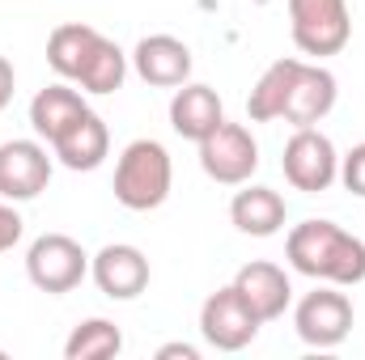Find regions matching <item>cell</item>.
Masks as SVG:
<instances>
[{
	"mask_svg": "<svg viewBox=\"0 0 365 360\" xmlns=\"http://www.w3.org/2000/svg\"><path fill=\"white\" fill-rule=\"evenodd\" d=\"M26 275H30V284L38 292L64 297V292L81 288V280L90 275V255L68 233H43L26 250Z\"/></svg>",
	"mask_w": 365,
	"mask_h": 360,
	"instance_id": "4",
	"label": "cell"
},
{
	"mask_svg": "<svg viewBox=\"0 0 365 360\" xmlns=\"http://www.w3.org/2000/svg\"><path fill=\"white\" fill-rule=\"evenodd\" d=\"M175 162L162 140H132L115 162V199L128 212H153L170 199Z\"/></svg>",
	"mask_w": 365,
	"mask_h": 360,
	"instance_id": "2",
	"label": "cell"
},
{
	"mask_svg": "<svg viewBox=\"0 0 365 360\" xmlns=\"http://www.w3.org/2000/svg\"><path fill=\"white\" fill-rule=\"evenodd\" d=\"M284 259L297 275L319 284L353 288L365 280V242L357 233L340 229L336 221H302L284 238Z\"/></svg>",
	"mask_w": 365,
	"mask_h": 360,
	"instance_id": "1",
	"label": "cell"
},
{
	"mask_svg": "<svg viewBox=\"0 0 365 360\" xmlns=\"http://www.w3.org/2000/svg\"><path fill=\"white\" fill-rule=\"evenodd\" d=\"M110 153V132L102 123V115L86 110L60 140H51V157L64 166V170H77V174H90L106 162Z\"/></svg>",
	"mask_w": 365,
	"mask_h": 360,
	"instance_id": "15",
	"label": "cell"
},
{
	"mask_svg": "<svg viewBox=\"0 0 365 360\" xmlns=\"http://www.w3.org/2000/svg\"><path fill=\"white\" fill-rule=\"evenodd\" d=\"M340 182H344V191H353V195L365 199V144H353L340 157Z\"/></svg>",
	"mask_w": 365,
	"mask_h": 360,
	"instance_id": "22",
	"label": "cell"
},
{
	"mask_svg": "<svg viewBox=\"0 0 365 360\" xmlns=\"http://www.w3.org/2000/svg\"><path fill=\"white\" fill-rule=\"evenodd\" d=\"M336 97H340L336 73H331V68H323V64L302 60V64H297V73H293V85H289V97H284L280 119H284V123H293V127H314L319 119H327V115H331Z\"/></svg>",
	"mask_w": 365,
	"mask_h": 360,
	"instance_id": "12",
	"label": "cell"
},
{
	"mask_svg": "<svg viewBox=\"0 0 365 360\" xmlns=\"http://www.w3.org/2000/svg\"><path fill=\"white\" fill-rule=\"evenodd\" d=\"M259 327H264L259 314L242 301V292H238L234 284L217 288V292L200 305V335H204V344L217 348V352H242V348H251L255 335H259Z\"/></svg>",
	"mask_w": 365,
	"mask_h": 360,
	"instance_id": "7",
	"label": "cell"
},
{
	"mask_svg": "<svg viewBox=\"0 0 365 360\" xmlns=\"http://www.w3.org/2000/svg\"><path fill=\"white\" fill-rule=\"evenodd\" d=\"M86 110H90V106H86L81 90H73L68 81H60V85H47V90H38L30 97V127H34L38 140L51 144V140H60Z\"/></svg>",
	"mask_w": 365,
	"mask_h": 360,
	"instance_id": "18",
	"label": "cell"
},
{
	"mask_svg": "<svg viewBox=\"0 0 365 360\" xmlns=\"http://www.w3.org/2000/svg\"><path fill=\"white\" fill-rule=\"evenodd\" d=\"M51 182V157L43 140H4L0 144V199L30 203Z\"/></svg>",
	"mask_w": 365,
	"mask_h": 360,
	"instance_id": "9",
	"label": "cell"
},
{
	"mask_svg": "<svg viewBox=\"0 0 365 360\" xmlns=\"http://www.w3.org/2000/svg\"><path fill=\"white\" fill-rule=\"evenodd\" d=\"M280 170L293 191L302 195H323L331 182H340V153L331 144V136H323L319 127H297L284 144Z\"/></svg>",
	"mask_w": 365,
	"mask_h": 360,
	"instance_id": "6",
	"label": "cell"
},
{
	"mask_svg": "<svg viewBox=\"0 0 365 360\" xmlns=\"http://www.w3.org/2000/svg\"><path fill=\"white\" fill-rule=\"evenodd\" d=\"M13 93H17V73H13V64L0 55V110L13 102Z\"/></svg>",
	"mask_w": 365,
	"mask_h": 360,
	"instance_id": "24",
	"label": "cell"
},
{
	"mask_svg": "<svg viewBox=\"0 0 365 360\" xmlns=\"http://www.w3.org/2000/svg\"><path fill=\"white\" fill-rule=\"evenodd\" d=\"M102 30H93L86 21H64V26H56L51 30V38H47V64L56 68V77L60 81H68V85H77L81 77H86V68H90L93 51L102 47Z\"/></svg>",
	"mask_w": 365,
	"mask_h": 360,
	"instance_id": "16",
	"label": "cell"
},
{
	"mask_svg": "<svg viewBox=\"0 0 365 360\" xmlns=\"http://www.w3.org/2000/svg\"><path fill=\"white\" fill-rule=\"evenodd\" d=\"M289 34L302 55H340L353 38L349 0H289Z\"/></svg>",
	"mask_w": 365,
	"mask_h": 360,
	"instance_id": "3",
	"label": "cell"
},
{
	"mask_svg": "<svg viewBox=\"0 0 365 360\" xmlns=\"http://www.w3.org/2000/svg\"><path fill=\"white\" fill-rule=\"evenodd\" d=\"M123 81H128V55L119 51L115 38H102V47L93 51L90 68L77 85H81V93H115L123 90Z\"/></svg>",
	"mask_w": 365,
	"mask_h": 360,
	"instance_id": "21",
	"label": "cell"
},
{
	"mask_svg": "<svg viewBox=\"0 0 365 360\" xmlns=\"http://www.w3.org/2000/svg\"><path fill=\"white\" fill-rule=\"evenodd\" d=\"M297 64H302V60H297V55H289V60H276V64L264 68V77L255 81V90H251V97H247V115H251L255 123H276V119H280Z\"/></svg>",
	"mask_w": 365,
	"mask_h": 360,
	"instance_id": "19",
	"label": "cell"
},
{
	"mask_svg": "<svg viewBox=\"0 0 365 360\" xmlns=\"http://www.w3.org/2000/svg\"><path fill=\"white\" fill-rule=\"evenodd\" d=\"M123 352V331L110 322V318H86L73 327L68 344H64V356L68 360H110Z\"/></svg>",
	"mask_w": 365,
	"mask_h": 360,
	"instance_id": "20",
	"label": "cell"
},
{
	"mask_svg": "<svg viewBox=\"0 0 365 360\" xmlns=\"http://www.w3.org/2000/svg\"><path fill=\"white\" fill-rule=\"evenodd\" d=\"M21 233H26L21 212H17L9 199H0V255H4V250H13V246L21 242Z\"/></svg>",
	"mask_w": 365,
	"mask_h": 360,
	"instance_id": "23",
	"label": "cell"
},
{
	"mask_svg": "<svg viewBox=\"0 0 365 360\" xmlns=\"http://www.w3.org/2000/svg\"><path fill=\"white\" fill-rule=\"evenodd\" d=\"M353 301L340 292V284H323L314 292H306L293 309V331L306 348H340L353 331Z\"/></svg>",
	"mask_w": 365,
	"mask_h": 360,
	"instance_id": "5",
	"label": "cell"
},
{
	"mask_svg": "<svg viewBox=\"0 0 365 360\" xmlns=\"http://www.w3.org/2000/svg\"><path fill=\"white\" fill-rule=\"evenodd\" d=\"M90 275L102 297L110 301H132L149 288V259L132 242H110L98 255H90Z\"/></svg>",
	"mask_w": 365,
	"mask_h": 360,
	"instance_id": "10",
	"label": "cell"
},
{
	"mask_svg": "<svg viewBox=\"0 0 365 360\" xmlns=\"http://www.w3.org/2000/svg\"><path fill=\"white\" fill-rule=\"evenodd\" d=\"M234 288H238L242 301L259 314V322H276V318L289 309V301H293V284H289L284 268H276L268 259H255V263L238 268Z\"/></svg>",
	"mask_w": 365,
	"mask_h": 360,
	"instance_id": "14",
	"label": "cell"
},
{
	"mask_svg": "<svg viewBox=\"0 0 365 360\" xmlns=\"http://www.w3.org/2000/svg\"><path fill=\"white\" fill-rule=\"evenodd\" d=\"M200 170L221 186H242L259 170V140L242 123H221L212 136L200 140Z\"/></svg>",
	"mask_w": 365,
	"mask_h": 360,
	"instance_id": "8",
	"label": "cell"
},
{
	"mask_svg": "<svg viewBox=\"0 0 365 360\" xmlns=\"http://www.w3.org/2000/svg\"><path fill=\"white\" fill-rule=\"evenodd\" d=\"M200 360V348H191V344H166V348H158V360Z\"/></svg>",
	"mask_w": 365,
	"mask_h": 360,
	"instance_id": "25",
	"label": "cell"
},
{
	"mask_svg": "<svg viewBox=\"0 0 365 360\" xmlns=\"http://www.w3.org/2000/svg\"><path fill=\"white\" fill-rule=\"evenodd\" d=\"M284 216H289L284 195L272 191V186H251V182H242V191L230 199V221H234V229L247 233V238H276V233L284 229Z\"/></svg>",
	"mask_w": 365,
	"mask_h": 360,
	"instance_id": "17",
	"label": "cell"
},
{
	"mask_svg": "<svg viewBox=\"0 0 365 360\" xmlns=\"http://www.w3.org/2000/svg\"><path fill=\"white\" fill-rule=\"evenodd\" d=\"M225 123V106L212 85H200V81H187L175 90L170 97V127L179 132L182 140L200 144L204 136H212L217 127Z\"/></svg>",
	"mask_w": 365,
	"mask_h": 360,
	"instance_id": "13",
	"label": "cell"
},
{
	"mask_svg": "<svg viewBox=\"0 0 365 360\" xmlns=\"http://www.w3.org/2000/svg\"><path fill=\"white\" fill-rule=\"evenodd\" d=\"M128 60L136 77L153 90H179L191 81V47L175 34H145Z\"/></svg>",
	"mask_w": 365,
	"mask_h": 360,
	"instance_id": "11",
	"label": "cell"
}]
</instances>
